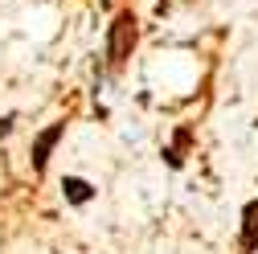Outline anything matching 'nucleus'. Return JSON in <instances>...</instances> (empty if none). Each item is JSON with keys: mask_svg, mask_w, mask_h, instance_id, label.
I'll use <instances>...</instances> for the list:
<instances>
[{"mask_svg": "<svg viewBox=\"0 0 258 254\" xmlns=\"http://www.w3.org/2000/svg\"><path fill=\"white\" fill-rule=\"evenodd\" d=\"M136 41H140V21L132 13H115V21L107 29V61H111V70H119L123 61L132 57Z\"/></svg>", "mask_w": 258, "mask_h": 254, "instance_id": "nucleus-1", "label": "nucleus"}, {"mask_svg": "<svg viewBox=\"0 0 258 254\" xmlns=\"http://www.w3.org/2000/svg\"><path fill=\"white\" fill-rule=\"evenodd\" d=\"M61 136H66V123H49L45 132L33 140V172H45V164H49L53 148L61 144Z\"/></svg>", "mask_w": 258, "mask_h": 254, "instance_id": "nucleus-2", "label": "nucleus"}, {"mask_svg": "<svg viewBox=\"0 0 258 254\" xmlns=\"http://www.w3.org/2000/svg\"><path fill=\"white\" fill-rule=\"evenodd\" d=\"M242 250H258V201H250L242 213Z\"/></svg>", "mask_w": 258, "mask_h": 254, "instance_id": "nucleus-3", "label": "nucleus"}, {"mask_svg": "<svg viewBox=\"0 0 258 254\" xmlns=\"http://www.w3.org/2000/svg\"><path fill=\"white\" fill-rule=\"evenodd\" d=\"M61 193H66L70 205H86V201L94 197V184L82 180V176H66V180H61Z\"/></svg>", "mask_w": 258, "mask_h": 254, "instance_id": "nucleus-4", "label": "nucleus"}, {"mask_svg": "<svg viewBox=\"0 0 258 254\" xmlns=\"http://www.w3.org/2000/svg\"><path fill=\"white\" fill-rule=\"evenodd\" d=\"M184 148H188V132H176V144H172V148L164 152L172 168H180V160H184Z\"/></svg>", "mask_w": 258, "mask_h": 254, "instance_id": "nucleus-5", "label": "nucleus"}, {"mask_svg": "<svg viewBox=\"0 0 258 254\" xmlns=\"http://www.w3.org/2000/svg\"><path fill=\"white\" fill-rule=\"evenodd\" d=\"M13 123H17V115H0V140L13 132Z\"/></svg>", "mask_w": 258, "mask_h": 254, "instance_id": "nucleus-6", "label": "nucleus"}, {"mask_svg": "<svg viewBox=\"0 0 258 254\" xmlns=\"http://www.w3.org/2000/svg\"><path fill=\"white\" fill-rule=\"evenodd\" d=\"M99 5H115V0H99Z\"/></svg>", "mask_w": 258, "mask_h": 254, "instance_id": "nucleus-7", "label": "nucleus"}]
</instances>
